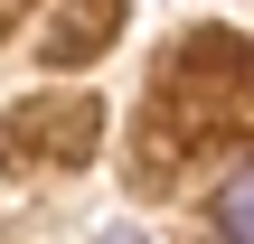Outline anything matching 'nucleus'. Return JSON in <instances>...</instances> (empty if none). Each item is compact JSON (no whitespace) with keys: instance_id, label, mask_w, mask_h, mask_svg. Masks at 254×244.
<instances>
[{"instance_id":"obj_1","label":"nucleus","mask_w":254,"mask_h":244,"mask_svg":"<svg viewBox=\"0 0 254 244\" xmlns=\"http://www.w3.org/2000/svg\"><path fill=\"white\" fill-rule=\"evenodd\" d=\"M207 216H217V244H254V160L217 179V197H207Z\"/></svg>"}]
</instances>
